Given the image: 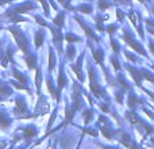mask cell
I'll list each match as a JSON object with an SVG mask.
<instances>
[{"label": "cell", "instance_id": "cell-1", "mask_svg": "<svg viewBox=\"0 0 154 149\" xmlns=\"http://www.w3.org/2000/svg\"><path fill=\"white\" fill-rule=\"evenodd\" d=\"M10 31L12 33V35L15 37L16 43L19 45V48H20L24 52V53H29V48H27V40H26V37H24L23 31H22L20 29H18V27H11Z\"/></svg>", "mask_w": 154, "mask_h": 149}, {"label": "cell", "instance_id": "cell-2", "mask_svg": "<svg viewBox=\"0 0 154 149\" xmlns=\"http://www.w3.org/2000/svg\"><path fill=\"white\" fill-rule=\"evenodd\" d=\"M48 110H49V103L46 102V99L43 98V96H41V99H39V102H38V104H37V109H35V113H34V115H42V114H45V113H48Z\"/></svg>", "mask_w": 154, "mask_h": 149}, {"label": "cell", "instance_id": "cell-3", "mask_svg": "<svg viewBox=\"0 0 154 149\" xmlns=\"http://www.w3.org/2000/svg\"><path fill=\"white\" fill-rule=\"evenodd\" d=\"M89 83H91V90H92V92L95 94V96L100 98L101 96V90H100V87L96 84V80L93 79V72H92L91 68H89Z\"/></svg>", "mask_w": 154, "mask_h": 149}, {"label": "cell", "instance_id": "cell-4", "mask_svg": "<svg viewBox=\"0 0 154 149\" xmlns=\"http://www.w3.org/2000/svg\"><path fill=\"white\" fill-rule=\"evenodd\" d=\"M125 37H126V42H127V43H128V45H130V46H133V48H134V49H135V50H137V52H138V53H141V54H145L143 49H142V48H141V46H139V45H138V43H137V42H135V41H134V40H133V38H131V35H130V34H128V33H127V31H126V33H125Z\"/></svg>", "mask_w": 154, "mask_h": 149}, {"label": "cell", "instance_id": "cell-5", "mask_svg": "<svg viewBox=\"0 0 154 149\" xmlns=\"http://www.w3.org/2000/svg\"><path fill=\"white\" fill-rule=\"evenodd\" d=\"M34 8H35V5L32 4V3H24V4H22V5H18V7L14 10V12L15 14H22V12L31 11V10H34Z\"/></svg>", "mask_w": 154, "mask_h": 149}, {"label": "cell", "instance_id": "cell-6", "mask_svg": "<svg viewBox=\"0 0 154 149\" xmlns=\"http://www.w3.org/2000/svg\"><path fill=\"white\" fill-rule=\"evenodd\" d=\"M16 109H18L19 113H26L27 111L26 103H24L23 99H16Z\"/></svg>", "mask_w": 154, "mask_h": 149}, {"label": "cell", "instance_id": "cell-7", "mask_svg": "<svg viewBox=\"0 0 154 149\" xmlns=\"http://www.w3.org/2000/svg\"><path fill=\"white\" fill-rule=\"evenodd\" d=\"M53 34H54V43L60 48V43H61V41H62V34L57 29H53Z\"/></svg>", "mask_w": 154, "mask_h": 149}, {"label": "cell", "instance_id": "cell-8", "mask_svg": "<svg viewBox=\"0 0 154 149\" xmlns=\"http://www.w3.org/2000/svg\"><path fill=\"white\" fill-rule=\"evenodd\" d=\"M65 84H66V77H65L64 71L61 69V72H60V76H58V88L61 90L62 87H65Z\"/></svg>", "mask_w": 154, "mask_h": 149}, {"label": "cell", "instance_id": "cell-9", "mask_svg": "<svg viewBox=\"0 0 154 149\" xmlns=\"http://www.w3.org/2000/svg\"><path fill=\"white\" fill-rule=\"evenodd\" d=\"M56 56H54V52L50 49V54H49V69H53L54 67H56Z\"/></svg>", "mask_w": 154, "mask_h": 149}, {"label": "cell", "instance_id": "cell-10", "mask_svg": "<svg viewBox=\"0 0 154 149\" xmlns=\"http://www.w3.org/2000/svg\"><path fill=\"white\" fill-rule=\"evenodd\" d=\"M93 57L97 61V64H103V52L101 50H93Z\"/></svg>", "mask_w": 154, "mask_h": 149}, {"label": "cell", "instance_id": "cell-11", "mask_svg": "<svg viewBox=\"0 0 154 149\" xmlns=\"http://www.w3.org/2000/svg\"><path fill=\"white\" fill-rule=\"evenodd\" d=\"M128 71H130V72H131V74H133V77H134V79H135V81H137V83H138V84H139V83H141V77H142V73L139 74V73L137 72L135 69H134V68H131V67H128Z\"/></svg>", "mask_w": 154, "mask_h": 149}, {"label": "cell", "instance_id": "cell-12", "mask_svg": "<svg viewBox=\"0 0 154 149\" xmlns=\"http://www.w3.org/2000/svg\"><path fill=\"white\" fill-rule=\"evenodd\" d=\"M77 21H79V23H80V24H81V27H82V29H84V30H85V33H87V34H88V35H89V37H92V38H95V40H97V38H96V37H95V34H93V33H92V31H91V29H89V27H88V26H87V24H84V23H82V22H81V21H80V19H77Z\"/></svg>", "mask_w": 154, "mask_h": 149}, {"label": "cell", "instance_id": "cell-13", "mask_svg": "<svg viewBox=\"0 0 154 149\" xmlns=\"http://www.w3.org/2000/svg\"><path fill=\"white\" fill-rule=\"evenodd\" d=\"M54 23L61 27L62 24H64V14H58V15L56 16V19H54Z\"/></svg>", "mask_w": 154, "mask_h": 149}, {"label": "cell", "instance_id": "cell-14", "mask_svg": "<svg viewBox=\"0 0 154 149\" xmlns=\"http://www.w3.org/2000/svg\"><path fill=\"white\" fill-rule=\"evenodd\" d=\"M42 40H43L42 33H37V34H35V46H37V48H39V46L42 45Z\"/></svg>", "mask_w": 154, "mask_h": 149}, {"label": "cell", "instance_id": "cell-15", "mask_svg": "<svg viewBox=\"0 0 154 149\" xmlns=\"http://www.w3.org/2000/svg\"><path fill=\"white\" fill-rule=\"evenodd\" d=\"M24 133H26V138H32L37 132H35L34 128H30V129H24Z\"/></svg>", "mask_w": 154, "mask_h": 149}, {"label": "cell", "instance_id": "cell-16", "mask_svg": "<svg viewBox=\"0 0 154 149\" xmlns=\"http://www.w3.org/2000/svg\"><path fill=\"white\" fill-rule=\"evenodd\" d=\"M27 65H29V68H30V69H32V68H35V57L34 56H32V54H31V56H30V57H27Z\"/></svg>", "mask_w": 154, "mask_h": 149}, {"label": "cell", "instance_id": "cell-17", "mask_svg": "<svg viewBox=\"0 0 154 149\" xmlns=\"http://www.w3.org/2000/svg\"><path fill=\"white\" fill-rule=\"evenodd\" d=\"M10 125V119H7L5 117H3V115H0V128L4 129L5 126Z\"/></svg>", "mask_w": 154, "mask_h": 149}, {"label": "cell", "instance_id": "cell-18", "mask_svg": "<svg viewBox=\"0 0 154 149\" xmlns=\"http://www.w3.org/2000/svg\"><path fill=\"white\" fill-rule=\"evenodd\" d=\"M41 81H42V74H41V71L39 69H37V79H35V85H37L38 90L41 88Z\"/></svg>", "mask_w": 154, "mask_h": 149}, {"label": "cell", "instance_id": "cell-19", "mask_svg": "<svg viewBox=\"0 0 154 149\" xmlns=\"http://www.w3.org/2000/svg\"><path fill=\"white\" fill-rule=\"evenodd\" d=\"M65 38H66L68 42H77V41H80V38L77 37V35H73V34H70V33L69 34H66V37Z\"/></svg>", "mask_w": 154, "mask_h": 149}, {"label": "cell", "instance_id": "cell-20", "mask_svg": "<svg viewBox=\"0 0 154 149\" xmlns=\"http://www.w3.org/2000/svg\"><path fill=\"white\" fill-rule=\"evenodd\" d=\"M75 56H76V49L70 45L69 48H68V57H69V60H72Z\"/></svg>", "mask_w": 154, "mask_h": 149}, {"label": "cell", "instance_id": "cell-21", "mask_svg": "<svg viewBox=\"0 0 154 149\" xmlns=\"http://www.w3.org/2000/svg\"><path fill=\"white\" fill-rule=\"evenodd\" d=\"M79 11H81V12H85V14H89V12H92V8H91V5H80Z\"/></svg>", "mask_w": 154, "mask_h": 149}, {"label": "cell", "instance_id": "cell-22", "mask_svg": "<svg viewBox=\"0 0 154 149\" xmlns=\"http://www.w3.org/2000/svg\"><path fill=\"white\" fill-rule=\"evenodd\" d=\"M109 3L108 2H106V0H100L99 2V7H100V10H106V8H108L109 7Z\"/></svg>", "mask_w": 154, "mask_h": 149}, {"label": "cell", "instance_id": "cell-23", "mask_svg": "<svg viewBox=\"0 0 154 149\" xmlns=\"http://www.w3.org/2000/svg\"><path fill=\"white\" fill-rule=\"evenodd\" d=\"M130 19H131V22H133V24L138 29V22H137V16H135V12L134 11H131L130 12Z\"/></svg>", "mask_w": 154, "mask_h": 149}, {"label": "cell", "instance_id": "cell-24", "mask_svg": "<svg viewBox=\"0 0 154 149\" xmlns=\"http://www.w3.org/2000/svg\"><path fill=\"white\" fill-rule=\"evenodd\" d=\"M0 92L2 94H10V90H8L7 85H4L3 83H0Z\"/></svg>", "mask_w": 154, "mask_h": 149}, {"label": "cell", "instance_id": "cell-25", "mask_svg": "<svg viewBox=\"0 0 154 149\" xmlns=\"http://www.w3.org/2000/svg\"><path fill=\"white\" fill-rule=\"evenodd\" d=\"M137 102V98L134 95H130V100H128V106L130 107H134V104H135Z\"/></svg>", "mask_w": 154, "mask_h": 149}, {"label": "cell", "instance_id": "cell-26", "mask_svg": "<svg viewBox=\"0 0 154 149\" xmlns=\"http://www.w3.org/2000/svg\"><path fill=\"white\" fill-rule=\"evenodd\" d=\"M91 115H92V113H91V111H87V113H85V119H84L85 123H88V122L91 121Z\"/></svg>", "mask_w": 154, "mask_h": 149}, {"label": "cell", "instance_id": "cell-27", "mask_svg": "<svg viewBox=\"0 0 154 149\" xmlns=\"http://www.w3.org/2000/svg\"><path fill=\"white\" fill-rule=\"evenodd\" d=\"M112 62H114V68H115V69H119V68H120L119 61H118L116 59H112Z\"/></svg>", "mask_w": 154, "mask_h": 149}, {"label": "cell", "instance_id": "cell-28", "mask_svg": "<svg viewBox=\"0 0 154 149\" xmlns=\"http://www.w3.org/2000/svg\"><path fill=\"white\" fill-rule=\"evenodd\" d=\"M116 14H118V19L119 21H123V12L120 10H116Z\"/></svg>", "mask_w": 154, "mask_h": 149}, {"label": "cell", "instance_id": "cell-29", "mask_svg": "<svg viewBox=\"0 0 154 149\" xmlns=\"http://www.w3.org/2000/svg\"><path fill=\"white\" fill-rule=\"evenodd\" d=\"M112 48H114V50L116 52V53L119 52V46H118V43L115 42V41H112Z\"/></svg>", "mask_w": 154, "mask_h": 149}, {"label": "cell", "instance_id": "cell-30", "mask_svg": "<svg viewBox=\"0 0 154 149\" xmlns=\"http://www.w3.org/2000/svg\"><path fill=\"white\" fill-rule=\"evenodd\" d=\"M35 19H37V22H38L39 24H42V26H48V24H46V22H45V21H41L38 16H35Z\"/></svg>", "mask_w": 154, "mask_h": 149}, {"label": "cell", "instance_id": "cell-31", "mask_svg": "<svg viewBox=\"0 0 154 149\" xmlns=\"http://www.w3.org/2000/svg\"><path fill=\"white\" fill-rule=\"evenodd\" d=\"M85 133H89V134H92L93 137H96V136H97V132H96V130H85Z\"/></svg>", "mask_w": 154, "mask_h": 149}, {"label": "cell", "instance_id": "cell-32", "mask_svg": "<svg viewBox=\"0 0 154 149\" xmlns=\"http://www.w3.org/2000/svg\"><path fill=\"white\" fill-rule=\"evenodd\" d=\"M126 57H128L130 60H133V61H135V57L134 56H131V54H128V53H126Z\"/></svg>", "mask_w": 154, "mask_h": 149}, {"label": "cell", "instance_id": "cell-33", "mask_svg": "<svg viewBox=\"0 0 154 149\" xmlns=\"http://www.w3.org/2000/svg\"><path fill=\"white\" fill-rule=\"evenodd\" d=\"M10 2H12V0H0V5L5 4V3H10Z\"/></svg>", "mask_w": 154, "mask_h": 149}, {"label": "cell", "instance_id": "cell-34", "mask_svg": "<svg viewBox=\"0 0 154 149\" xmlns=\"http://www.w3.org/2000/svg\"><path fill=\"white\" fill-rule=\"evenodd\" d=\"M150 49H152L153 53H154V43H150Z\"/></svg>", "mask_w": 154, "mask_h": 149}, {"label": "cell", "instance_id": "cell-35", "mask_svg": "<svg viewBox=\"0 0 154 149\" xmlns=\"http://www.w3.org/2000/svg\"><path fill=\"white\" fill-rule=\"evenodd\" d=\"M101 109H103L104 111H108V107H107V106H103V107H101Z\"/></svg>", "mask_w": 154, "mask_h": 149}, {"label": "cell", "instance_id": "cell-36", "mask_svg": "<svg viewBox=\"0 0 154 149\" xmlns=\"http://www.w3.org/2000/svg\"><path fill=\"white\" fill-rule=\"evenodd\" d=\"M149 33H152V34H154V29H149Z\"/></svg>", "mask_w": 154, "mask_h": 149}, {"label": "cell", "instance_id": "cell-37", "mask_svg": "<svg viewBox=\"0 0 154 149\" xmlns=\"http://www.w3.org/2000/svg\"><path fill=\"white\" fill-rule=\"evenodd\" d=\"M60 2H62V0H60Z\"/></svg>", "mask_w": 154, "mask_h": 149}, {"label": "cell", "instance_id": "cell-38", "mask_svg": "<svg viewBox=\"0 0 154 149\" xmlns=\"http://www.w3.org/2000/svg\"><path fill=\"white\" fill-rule=\"evenodd\" d=\"M153 69H154V67H153Z\"/></svg>", "mask_w": 154, "mask_h": 149}]
</instances>
